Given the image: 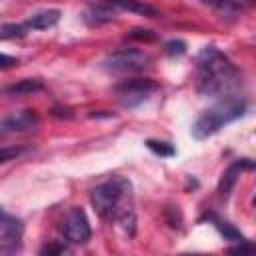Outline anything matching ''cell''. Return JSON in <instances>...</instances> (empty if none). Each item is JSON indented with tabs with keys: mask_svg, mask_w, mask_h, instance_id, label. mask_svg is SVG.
<instances>
[{
	"mask_svg": "<svg viewBox=\"0 0 256 256\" xmlns=\"http://www.w3.org/2000/svg\"><path fill=\"white\" fill-rule=\"evenodd\" d=\"M240 84V72L216 46H204L196 56V88L202 96H230Z\"/></svg>",
	"mask_w": 256,
	"mask_h": 256,
	"instance_id": "cell-1",
	"label": "cell"
},
{
	"mask_svg": "<svg viewBox=\"0 0 256 256\" xmlns=\"http://www.w3.org/2000/svg\"><path fill=\"white\" fill-rule=\"evenodd\" d=\"M130 182L122 176H116L108 182L98 184L90 192V204L102 218H116L130 234L134 232V214L128 208H120L122 200L130 196Z\"/></svg>",
	"mask_w": 256,
	"mask_h": 256,
	"instance_id": "cell-2",
	"label": "cell"
},
{
	"mask_svg": "<svg viewBox=\"0 0 256 256\" xmlns=\"http://www.w3.org/2000/svg\"><path fill=\"white\" fill-rule=\"evenodd\" d=\"M244 112H246V102L244 100L234 98V96H226L224 100L210 106L208 110H204L198 116V120L192 126V136L196 140H204V138L216 134L226 124L244 116Z\"/></svg>",
	"mask_w": 256,
	"mask_h": 256,
	"instance_id": "cell-3",
	"label": "cell"
},
{
	"mask_svg": "<svg viewBox=\"0 0 256 256\" xmlns=\"http://www.w3.org/2000/svg\"><path fill=\"white\" fill-rule=\"evenodd\" d=\"M150 56L138 48H122L108 54L102 62V68L110 74H136L148 68Z\"/></svg>",
	"mask_w": 256,
	"mask_h": 256,
	"instance_id": "cell-4",
	"label": "cell"
},
{
	"mask_svg": "<svg viewBox=\"0 0 256 256\" xmlns=\"http://www.w3.org/2000/svg\"><path fill=\"white\" fill-rule=\"evenodd\" d=\"M158 90V84L152 78H132L124 80L114 86L116 98L124 108H136L142 102H146L154 92Z\"/></svg>",
	"mask_w": 256,
	"mask_h": 256,
	"instance_id": "cell-5",
	"label": "cell"
},
{
	"mask_svg": "<svg viewBox=\"0 0 256 256\" xmlns=\"http://www.w3.org/2000/svg\"><path fill=\"white\" fill-rule=\"evenodd\" d=\"M62 234L68 242L72 244H84L90 240L92 236V230H90V222H88V216L82 208L74 206L66 212L64 220H62Z\"/></svg>",
	"mask_w": 256,
	"mask_h": 256,
	"instance_id": "cell-6",
	"label": "cell"
},
{
	"mask_svg": "<svg viewBox=\"0 0 256 256\" xmlns=\"http://www.w3.org/2000/svg\"><path fill=\"white\" fill-rule=\"evenodd\" d=\"M22 234H24L22 222L16 216H12L6 210H2V220H0V252L2 254H12L14 250H18L20 244H22Z\"/></svg>",
	"mask_w": 256,
	"mask_h": 256,
	"instance_id": "cell-7",
	"label": "cell"
},
{
	"mask_svg": "<svg viewBox=\"0 0 256 256\" xmlns=\"http://www.w3.org/2000/svg\"><path fill=\"white\" fill-rule=\"evenodd\" d=\"M36 126H38V116L34 114V110H22V112H14L2 120V134L32 132V130H36Z\"/></svg>",
	"mask_w": 256,
	"mask_h": 256,
	"instance_id": "cell-8",
	"label": "cell"
},
{
	"mask_svg": "<svg viewBox=\"0 0 256 256\" xmlns=\"http://www.w3.org/2000/svg\"><path fill=\"white\" fill-rule=\"evenodd\" d=\"M58 20H60V10H42V12H36V14H32L26 22H24V26L28 28V30H48V28H52L54 24H58Z\"/></svg>",
	"mask_w": 256,
	"mask_h": 256,
	"instance_id": "cell-9",
	"label": "cell"
},
{
	"mask_svg": "<svg viewBox=\"0 0 256 256\" xmlns=\"http://www.w3.org/2000/svg\"><path fill=\"white\" fill-rule=\"evenodd\" d=\"M106 4L110 6H116V8H122V10H130V12H136V14H144V16H158V10L148 6V4H142L138 0H104Z\"/></svg>",
	"mask_w": 256,
	"mask_h": 256,
	"instance_id": "cell-10",
	"label": "cell"
},
{
	"mask_svg": "<svg viewBox=\"0 0 256 256\" xmlns=\"http://www.w3.org/2000/svg\"><path fill=\"white\" fill-rule=\"evenodd\" d=\"M84 20L90 26H100L104 22L114 20V10H110L108 6H92V8H88L84 12Z\"/></svg>",
	"mask_w": 256,
	"mask_h": 256,
	"instance_id": "cell-11",
	"label": "cell"
},
{
	"mask_svg": "<svg viewBox=\"0 0 256 256\" xmlns=\"http://www.w3.org/2000/svg\"><path fill=\"white\" fill-rule=\"evenodd\" d=\"M252 162H248V160H238V162H234L224 174H222V182H220V192H222V196L226 198L228 196V192H230V188L234 186V182H236V174L242 170V168H246V166H250Z\"/></svg>",
	"mask_w": 256,
	"mask_h": 256,
	"instance_id": "cell-12",
	"label": "cell"
},
{
	"mask_svg": "<svg viewBox=\"0 0 256 256\" xmlns=\"http://www.w3.org/2000/svg\"><path fill=\"white\" fill-rule=\"evenodd\" d=\"M210 220L214 222V226L218 228V232L224 236V240H230V242H244V236L230 224V222H226V220H222V218H218V216H210Z\"/></svg>",
	"mask_w": 256,
	"mask_h": 256,
	"instance_id": "cell-13",
	"label": "cell"
},
{
	"mask_svg": "<svg viewBox=\"0 0 256 256\" xmlns=\"http://www.w3.org/2000/svg\"><path fill=\"white\" fill-rule=\"evenodd\" d=\"M38 90H42V82H40V80H30V78H26V80H20V82H16V84L8 86V88H6V94L22 96V94L38 92Z\"/></svg>",
	"mask_w": 256,
	"mask_h": 256,
	"instance_id": "cell-14",
	"label": "cell"
},
{
	"mask_svg": "<svg viewBox=\"0 0 256 256\" xmlns=\"http://www.w3.org/2000/svg\"><path fill=\"white\" fill-rule=\"evenodd\" d=\"M204 2L214 6L216 10H220L224 16H236L240 12V6L236 2H232V0H204Z\"/></svg>",
	"mask_w": 256,
	"mask_h": 256,
	"instance_id": "cell-15",
	"label": "cell"
},
{
	"mask_svg": "<svg viewBox=\"0 0 256 256\" xmlns=\"http://www.w3.org/2000/svg\"><path fill=\"white\" fill-rule=\"evenodd\" d=\"M26 32H28V28L24 24H4L0 36H2V40H10V38H20Z\"/></svg>",
	"mask_w": 256,
	"mask_h": 256,
	"instance_id": "cell-16",
	"label": "cell"
},
{
	"mask_svg": "<svg viewBox=\"0 0 256 256\" xmlns=\"http://www.w3.org/2000/svg\"><path fill=\"white\" fill-rule=\"evenodd\" d=\"M146 146L158 154V156H172L174 154V146L168 144V142H156V140H146Z\"/></svg>",
	"mask_w": 256,
	"mask_h": 256,
	"instance_id": "cell-17",
	"label": "cell"
},
{
	"mask_svg": "<svg viewBox=\"0 0 256 256\" xmlns=\"http://www.w3.org/2000/svg\"><path fill=\"white\" fill-rule=\"evenodd\" d=\"M164 50L170 56H180V54L186 52V42L184 40H170V42L164 44Z\"/></svg>",
	"mask_w": 256,
	"mask_h": 256,
	"instance_id": "cell-18",
	"label": "cell"
},
{
	"mask_svg": "<svg viewBox=\"0 0 256 256\" xmlns=\"http://www.w3.org/2000/svg\"><path fill=\"white\" fill-rule=\"evenodd\" d=\"M128 38H136V40H152L154 38V34H152V30H132L130 34H128Z\"/></svg>",
	"mask_w": 256,
	"mask_h": 256,
	"instance_id": "cell-19",
	"label": "cell"
},
{
	"mask_svg": "<svg viewBox=\"0 0 256 256\" xmlns=\"http://www.w3.org/2000/svg\"><path fill=\"white\" fill-rule=\"evenodd\" d=\"M66 248L64 246H56V244H50V246H44L40 252L42 254H58V252H64Z\"/></svg>",
	"mask_w": 256,
	"mask_h": 256,
	"instance_id": "cell-20",
	"label": "cell"
},
{
	"mask_svg": "<svg viewBox=\"0 0 256 256\" xmlns=\"http://www.w3.org/2000/svg\"><path fill=\"white\" fill-rule=\"evenodd\" d=\"M12 64H16V58H10L8 54H2V68H8Z\"/></svg>",
	"mask_w": 256,
	"mask_h": 256,
	"instance_id": "cell-21",
	"label": "cell"
},
{
	"mask_svg": "<svg viewBox=\"0 0 256 256\" xmlns=\"http://www.w3.org/2000/svg\"><path fill=\"white\" fill-rule=\"evenodd\" d=\"M252 204H254V206H256V196H254V200H252Z\"/></svg>",
	"mask_w": 256,
	"mask_h": 256,
	"instance_id": "cell-22",
	"label": "cell"
}]
</instances>
